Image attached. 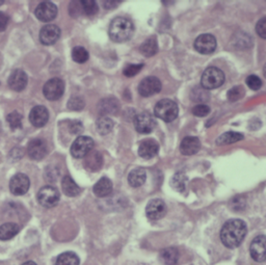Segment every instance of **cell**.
I'll return each instance as SVG.
<instances>
[{
  "label": "cell",
  "mask_w": 266,
  "mask_h": 265,
  "mask_svg": "<svg viewBox=\"0 0 266 265\" xmlns=\"http://www.w3.org/2000/svg\"><path fill=\"white\" fill-rule=\"evenodd\" d=\"M139 51L143 55L148 56V57H151V56L155 55L158 51L157 40H156V38H154V37L149 38L142 45H140Z\"/></svg>",
  "instance_id": "484cf974"
},
{
  "label": "cell",
  "mask_w": 266,
  "mask_h": 265,
  "mask_svg": "<svg viewBox=\"0 0 266 265\" xmlns=\"http://www.w3.org/2000/svg\"><path fill=\"white\" fill-rule=\"evenodd\" d=\"M249 254L257 262H263L266 260V236H256L249 245Z\"/></svg>",
  "instance_id": "8fae6325"
},
{
  "label": "cell",
  "mask_w": 266,
  "mask_h": 265,
  "mask_svg": "<svg viewBox=\"0 0 266 265\" xmlns=\"http://www.w3.org/2000/svg\"><path fill=\"white\" fill-rule=\"evenodd\" d=\"M194 47L201 54H210L216 48V40L211 35H201L196 39Z\"/></svg>",
  "instance_id": "4fadbf2b"
},
{
  "label": "cell",
  "mask_w": 266,
  "mask_h": 265,
  "mask_svg": "<svg viewBox=\"0 0 266 265\" xmlns=\"http://www.w3.org/2000/svg\"><path fill=\"white\" fill-rule=\"evenodd\" d=\"M82 130H83V126H82V124L79 121H74V122L71 123V125H70L71 133L78 134V133H80Z\"/></svg>",
  "instance_id": "ee69618b"
},
{
  "label": "cell",
  "mask_w": 266,
  "mask_h": 265,
  "mask_svg": "<svg viewBox=\"0 0 266 265\" xmlns=\"http://www.w3.org/2000/svg\"><path fill=\"white\" fill-rule=\"evenodd\" d=\"M154 114L164 122H171L178 117L179 108L173 100L162 99L155 105Z\"/></svg>",
  "instance_id": "3957f363"
},
{
  "label": "cell",
  "mask_w": 266,
  "mask_h": 265,
  "mask_svg": "<svg viewBox=\"0 0 266 265\" xmlns=\"http://www.w3.org/2000/svg\"><path fill=\"white\" fill-rule=\"evenodd\" d=\"M166 213L165 203L162 200H151L146 207V214L152 221H157L162 218Z\"/></svg>",
  "instance_id": "9a60e30c"
},
{
  "label": "cell",
  "mask_w": 266,
  "mask_h": 265,
  "mask_svg": "<svg viewBox=\"0 0 266 265\" xmlns=\"http://www.w3.org/2000/svg\"><path fill=\"white\" fill-rule=\"evenodd\" d=\"M94 148V140L90 136H79L75 139L71 146V154L74 158L80 159L92 152Z\"/></svg>",
  "instance_id": "52a82bcc"
},
{
  "label": "cell",
  "mask_w": 266,
  "mask_h": 265,
  "mask_svg": "<svg viewBox=\"0 0 266 265\" xmlns=\"http://www.w3.org/2000/svg\"><path fill=\"white\" fill-rule=\"evenodd\" d=\"M134 127L137 132L142 134H148L156 127V121L154 117L148 113H142L135 117Z\"/></svg>",
  "instance_id": "9c48e42d"
},
{
  "label": "cell",
  "mask_w": 266,
  "mask_h": 265,
  "mask_svg": "<svg viewBox=\"0 0 266 265\" xmlns=\"http://www.w3.org/2000/svg\"><path fill=\"white\" fill-rule=\"evenodd\" d=\"M147 179V171L142 167H137L130 171L128 176V182L132 187L142 186Z\"/></svg>",
  "instance_id": "cb8c5ba5"
},
{
  "label": "cell",
  "mask_w": 266,
  "mask_h": 265,
  "mask_svg": "<svg viewBox=\"0 0 266 265\" xmlns=\"http://www.w3.org/2000/svg\"><path fill=\"white\" fill-rule=\"evenodd\" d=\"M209 113H210V108L206 104H199L193 108V114L199 118L206 117L207 115H209Z\"/></svg>",
  "instance_id": "60d3db41"
},
{
  "label": "cell",
  "mask_w": 266,
  "mask_h": 265,
  "mask_svg": "<svg viewBox=\"0 0 266 265\" xmlns=\"http://www.w3.org/2000/svg\"><path fill=\"white\" fill-rule=\"evenodd\" d=\"M79 257L73 252L60 254L56 259V265H79Z\"/></svg>",
  "instance_id": "f1b7e54d"
},
{
  "label": "cell",
  "mask_w": 266,
  "mask_h": 265,
  "mask_svg": "<svg viewBox=\"0 0 266 265\" xmlns=\"http://www.w3.org/2000/svg\"><path fill=\"white\" fill-rule=\"evenodd\" d=\"M99 108L102 114L116 113L118 109V102L115 99H104L100 102Z\"/></svg>",
  "instance_id": "1f68e13d"
},
{
  "label": "cell",
  "mask_w": 266,
  "mask_h": 265,
  "mask_svg": "<svg viewBox=\"0 0 266 265\" xmlns=\"http://www.w3.org/2000/svg\"><path fill=\"white\" fill-rule=\"evenodd\" d=\"M246 85L251 89V90H254V91H258L260 90V87L262 86V81L260 78L256 75H249L247 78H246Z\"/></svg>",
  "instance_id": "74e56055"
},
{
  "label": "cell",
  "mask_w": 266,
  "mask_h": 265,
  "mask_svg": "<svg viewBox=\"0 0 266 265\" xmlns=\"http://www.w3.org/2000/svg\"><path fill=\"white\" fill-rule=\"evenodd\" d=\"M20 231V227L14 223H6L0 226V240H10L14 238Z\"/></svg>",
  "instance_id": "d4e9b609"
},
{
  "label": "cell",
  "mask_w": 266,
  "mask_h": 265,
  "mask_svg": "<svg viewBox=\"0 0 266 265\" xmlns=\"http://www.w3.org/2000/svg\"><path fill=\"white\" fill-rule=\"evenodd\" d=\"M68 107L71 111H80L84 107V101L81 97H72L68 102Z\"/></svg>",
  "instance_id": "ab89813d"
},
{
  "label": "cell",
  "mask_w": 266,
  "mask_h": 265,
  "mask_svg": "<svg viewBox=\"0 0 266 265\" xmlns=\"http://www.w3.org/2000/svg\"><path fill=\"white\" fill-rule=\"evenodd\" d=\"M113 193V182L106 177L101 178L94 185V194L98 198H105Z\"/></svg>",
  "instance_id": "44dd1931"
},
{
  "label": "cell",
  "mask_w": 266,
  "mask_h": 265,
  "mask_svg": "<svg viewBox=\"0 0 266 265\" xmlns=\"http://www.w3.org/2000/svg\"><path fill=\"white\" fill-rule=\"evenodd\" d=\"M88 52L84 47L81 46H77L74 47L72 50V58L74 61L78 62V64H83L87 59H88Z\"/></svg>",
  "instance_id": "4dcf8cb0"
},
{
  "label": "cell",
  "mask_w": 266,
  "mask_h": 265,
  "mask_svg": "<svg viewBox=\"0 0 266 265\" xmlns=\"http://www.w3.org/2000/svg\"><path fill=\"white\" fill-rule=\"evenodd\" d=\"M144 65L143 64H138V65H134V64H130L127 65L126 67L124 68V75L127 76V77H133L135 76L137 73H139V71L143 69Z\"/></svg>",
  "instance_id": "f35d334b"
},
{
  "label": "cell",
  "mask_w": 266,
  "mask_h": 265,
  "mask_svg": "<svg viewBox=\"0 0 266 265\" xmlns=\"http://www.w3.org/2000/svg\"><path fill=\"white\" fill-rule=\"evenodd\" d=\"M192 97H193V100L195 101H199V102H203V101H206L208 100V93H207V90L205 89H200V87H196L194 91H193V94H192Z\"/></svg>",
  "instance_id": "8d00e7d4"
},
{
  "label": "cell",
  "mask_w": 266,
  "mask_h": 265,
  "mask_svg": "<svg viewBox=\"0 0 266 265\" xmlns=\"http://www.w3.org/2000/svg\"><path fill=\"white\" fill-rule=\"evenodd\" d=\"M35 15L42 22H50L56 17L57 7L50 2H44L37 7Z\"/></svg>",
  "instance_id": "7c38bea8"
},
{
  "label": "cell",
  "mask_w": 266,
  "mask_h": 265,
  "mask_svg": "<svg viewBox=\"0 0 266 265\" xmlns=\"http://www.w3.org/2000/svg\"><path fill=\"white\" fill-rule=\"evenodd\" d=\"M30 186L29 178L25 174H16L10 181V190L11 193L15 196H23L25 195Z\"/></svg>",
  "instance_id": "30bf717a"
},
{
  "label": "cell",
  "mask_w": 266,
  "mask_h": 265,
  "mask_svg": "<svg viewBox=\"0 0 266 265\" xmlns=\"http://www.w3.org/2000/svg\"><path fill=\"white\" fill-rule=\"evenodd\" d=\"M60 37V29L54 24L45 25L40 31V41L44 45H53Z\"/></svg>",
  "instance_id": "e0dca14e"
},
{
  "label": "cell",
  "mask_w": 266,
  "mask_h": 265,
  "mask_svg": "<svg viewBox=\"0 0 266 265\" xmlns=\"http://www.w3.org/2000/svg\"><path fill=\"white\" fill-rule=\"evenodd\" d=\"M49 120V113L48 109L45 106L38 105L31 109V112L29 114V121L30 123L34 125L35 127L41 128L44 127Z\"/></svg>",
  "instance_id": "2e32d148"
},
{
  "label": "cell",
  "mask_w": 266,
  "mask_h": 265,
  "mask_svg": "<svg viewBox=\"0 0 266 265\" xmlns=\"http://www.w3.org/2000/svg\"><path fill=\"white\" fill-rule=\"evenodd\" d=\"M186 181H187V178L185 177L184 174L177 173L174 176L173 180H171V186H173L174 189L178 192H183L186 187Z\"/></svg>",
  "instance_id": "e575fe53"
},
{
  "label": "cell",
  "mask_w": 266,
  "mask_h": 265,
  "mask_svg": "<svg viewBox=\"0 0 266 265\" xmlns=\"http://www.w3.org/2000/svg\"><path fill=\"white\" fill-rule=\"evenodd\" d=\"M64 92L65 82L57 77L52 78V79L47 81L43 87L44 96L50 101H56L61 98V96L64 95Z\"/></svg>",
  "instance_id": "8992f818"
},
{
  "label": "cell",
  "mask_w": 266,
  "mask_h": 265,
  "mask_svg": "<svg viewBox=\"0 0 266 265\" xmlns=\"http://www.w3.org/2000/svg\"><path fill=\"white\" fill-rule=\"evenodd\" d=\"M81 8L82 12L87 16L96 15L99 10L97 3L94 2V0H84V2H81Z\"/></svg>",
  "instance_id": "836d02e7"
},
{
  "label": "cell",
  "mask_w": 266,
  "mask_h": 265,
  "mask_svg": "<svg viewBox=\"0 0 266 265\" xmlns=\"http://www.w3.org/2000/svg\"><path fill=\"white\" fill-rule=\"evenodd\" d=\"M201 148L200 139L195 136H189L185 137L180 145V151L183 155H194L199 152Z\"/></svg>",
  "instance_id": "ffe728a7"
},
{
  "label": "cell",
  "mask_w": 266,
  "mask_h": 265,
  "mask_svg": "<svg viewBox=\"0 0 266 265\" xmlns=\"http://www.w3.org/2000/svg\"><path fill=\"white\" fill-rule=\"evenodd\" d=\"M161 90V82L157 77L149 76L145 79L142 80V82L138 85V93L143 97H150L153 95L158 94Z\"/></svg>",
  "instance_id": "ba28073f"
},
{
  "label": "cell",
  "mask_w": 266,
  "mask_h": 265,
  "mask_svg": "<svg viewBox=\"0 0 266 265\" xmlns=\"http://www.w3.org/2000/svg\"><path fill=\"white\" fill-rule=\"evenodd\" d=\"M263 75H264V77L266 78V64H265V66H264V68H263Z\"/></svg>",
  "instance_id": "7dc6e473"
},
{
  "label": "cell",
  "mask_w": 266,
  "mask_h": 265,
  "mask_svg": "<svg viewBox=\"0 0 266 265\" xmlns=\"http://www.w3.org/2000/svg\"><path fill=\"white\" fill-rule=\"evenodd\" d=\"M21 265H37V263L34 262V261H27V262H25V263H23Z\"/></svg>",
  "instance_id": "bcb514c9"
},
{
  "label": "cell",
  "mask_w": 266,
  "mask_h": 265,
  "mask_svg": "<svg viewBox=\"0 0 266 265\" xmlns=\"http://www.w3.org/2000/svg\"><path fill=\"white\" fill-rule=\"evenodd\" d=\"M85 159V166L90 170H97L102 165V157L101 154L98 152H90L86 156Z\"/></svg>",
  "instance_id": "83f0119b"
},
{
  "label": "cell",
  "mask_w": 266,
  "mask_h": 265,
  "mask_svg": "<svg viewBox=\"0 0 266 265\" xmlns=\"http://www.w3.org/2000/svg\"><path fill=\"white\" fill-rule=\"evenodd\" d=\"M96 126L100 134H108L114 128V121L107 117H101L97 121Z\"/></svg>",
  "instance_id": "f546056e"
},
{
  "label": "cell",
  "mask_w": 266,
  "mask_h": 265,
  "mask_svg": "<svg viewBox=\"0 0 266 265\" xmlns=\"http://www.w3.org/2000/svg\"><path fill=\"white\" fill-rule=\"evenodd\" d=\"M27 152L31 159L41 160L47 155L48 147H47L45 140L41 138H35L29 142L27 146Z\"/></svg>",
  "instance_id": "5bb4252c"
},
{
  "label": "cell",
  "mask_w": 266,
  "mask_h": 265,
  "mask_svg": "<svg viewBox=\"0 0 266 265\" xmlns=\"http://www.w3.org/2000/svg\"><path fill=\"white\" fill-rule=\"evenodd\" d=\"M244 95V90L242 86H234L228 92V100L231 102H235L241 99Z\"/></svg>",
  "instance_id": "d590c367"
},
{
  "label": "cell",
  "mask_w": 266,
  "mask_h": 265,
  "mask_svg": "<svg viewBox=\"0 0 266 265\" xmlns=\"http://www.w3.org/2000/svg\"><path fill=\"white\" fill-rule=\"evenodd\" d=\"M242 139H243V135L241 133L229 131V132H226L218 137L216 140V144L218 146L231 145L234 143H237V142H239V140H242Z\"/></svg>",
  "instance_id": "4316f807"
},
{
  "label": "cell",
  "mask_w": 266,
  "mask_h": 265,
  "mask_svg": "<svg viewBox=\"0 0 266 265\" xmlns=\"http://www.w3.org/2000/svg\"><path fill=\"white\" fill-rule=\"evenodd\" d=\"M246 232L247 228L245 223L241 220L234 218V220L228 221L223 226L220 236L225 246L229 248H235L242 243Z\"/></svg>",
  "instance_id": "6da1fadb"
},
{
  "label": "cell",
  "mask_w": 266,
  "mask_h": 265,
  "mask_svg": "<svg viewBox=\"0 0 266 265\" xmlns=\"http://www.w3.org/2000/svg\"><path fill=\"white\" fill-rule=\"evenodd\" d=\"M38 202L40 203V205L46 208L56 206L59 202L58 190L50 185L42 187L38 193Z\"/></svg>",
  "instance_id": "5b68a950"
},
{
  "label": "cell",
  "mask_w": 266,
  "mask_h": 265,
  "mask_svg": "<svg viewBox=\"0 0 266 265\" xmlns=\"http://www.w3.org/2000/svg\"><path fill=\"white\" fill-rule=\"evenodd\" d=\"M179 260V252L176 247H165L160 252V261L163 265H176Z\"/></svg>",
  "instance_id": "7402d4cb"
},
{
  "label": "cell",
  "mask_w": 266,
  "mask_h": 265,
  "mask_svg": "<svg viewBox=\"0 0 266 265\" xmlns=\"http://www.w3.org/2000/svg\"><path fill=\"white\" fill-rule=\"evenodd\" d=\"M108 33L114 42L124 43L130 40L133 36L134 26L129 19L118 17L112 21Z\"/></svg>",
  "instance_id": "7a4b0ae2"
},
{
  "label": "cell",
  "mask_w": 266,
  "mask_h": 265,
  "mask_svg": "<svg viewBox=\"0 0 266 265\" xmlns=\"http://www.w3.org/2000/svg\"><path fill=\"white\" fill-rule=\"evenodd\" d=\"M61 189L64 191L65 195L68 197H76L80 194V187L72 179L70 176L64 177L61 181Z\"/></svg>",
  "instance_id": "603a6c76"
},
{
  "label": "cell",
  "mask_w": 266,
  "mask_h": 265,
  "mask_svg": "<svg viewBox=\"0 0 266 265\" xmlns=\"http://www.w3.org/2000/svg\"><path fill=\"white\" fill-rule=\"evenodd\" d=\"M7 121L12 129H20L22 127V116L18 112L11 113L7 118Z\"/></svg>",
  "instance_id": "d6a6232c"
},
{
  "label": "cell",
  "mask_w": 266,
  "mask_h": 265,
  "mask_svg": "<svg viewBox=\"0 0 266 265\" xmlns=\"http://www.w3.org/2000/svg\"><path fill=\"white\" fill-rule=\"evenodd\" d=\"M27 81H28V77L26 75V73L23 70H15L11 76L9 77V86L15 91V92H21L23 91L26 85H27Z\"/></svg>",
  "instance_id": "ac0fdd59"
},
{
  "label": "cell",
  "mask_w": 266,
  "mask_h": 265,
  "mask_svg": "<svg viewBox=\"0 0 266 265\" xmlns=\"http://www.w3.org/2000/svg\"><path fill=\"white\" fill-rule=\"evenodd\" d=\"M120 4V2H104V8L107 10H112L115 9L118 5Z\"/></svg>",
  "instance_id": "f6af8a7d"
},
{
  "label": "cell",
  "mask_w": 266,
  "mask_h": 265,
  "mask_svg": "<svg viewBox=\"0 0 266 265\" xmlns=\"http://www.w3.org/2000/svg\"><path fill=\"white\" fill-rule=\"evenodd\" d=\"M225 82V74L222 70L215 67L207 68L201 78L202 87L205 90H214L220 87Z\"/></svg>",
  "instance_id": "277c9868"
},
{
  "label": "cell",
  "mask_w": 266,
  "mask_h": 265,
  "mask_svg": "<svg viewBox=\"0 0 266 265\" xmlns=\"http://www.w3.org/2000/svg\"><path fill=\"white\" fill-rule=\"evenodd\" d=\"M9 21H10L9 16L4 12H0V33H3V31L7 29L9 25Z\"/></svg>",
  "instance_id": "7bdbcfd3"
},
{
  "label": "cell",
  "mask_w": 266,
  "mask_h": 265,
  "mask_svg": "<svg viewBox=\"0 0 266 265\" xmlns=\"http://www.w3.org/2000/svg\"><path fill=\"white\" fill-rule=\"evenodd\" d=\"M159 150V145L156 140L148 138L143 140L138 148V154L144 159H151L157 155Z\"/></svg>",
  "instance_id": "d6986e66"
},
{
  "label": "cell",
  "mask_w": 266,
  "mask_h": 265,
  "mask_svg": "<svg viewBox=\"0 0 266 265\" xmlns=\"http://www.w3.org/2000/svg\"><path fill=\"white\" fill-rule=\"evenodd\" d=\"M256 31L260 38L266 39V17L258 21L256 25Z\"/></svg>",
  "instance_id": "b9f144b4"
}]
</instances>
